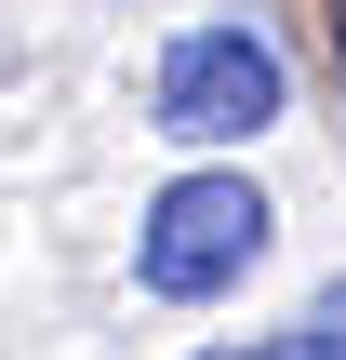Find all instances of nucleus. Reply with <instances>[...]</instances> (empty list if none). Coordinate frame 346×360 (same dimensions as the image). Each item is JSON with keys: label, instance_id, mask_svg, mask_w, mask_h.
I'll return each instance as SVG.
<instances>
[{"label": "nucleus", "instance_id": "1", "mask_svg": "<svg viewBox=\"0 0 346 360\" xmlns=\"http://www.w3.org/2000/svg\"><path fill=\"white\" fill-rule=\"evenodd\" d=\"M280 107H293V67H280L253 27H187V40L160 53V80H147V120H160L173 147H253Z\"/></svg>", "mask_w": 346, "mask_h": 360}, {"label": "nucleus", "instance_id": "3", "mask_svg": "<svg viewBox=\"0 0 346 360\" xmlns=\"http://www.w3.org/2000/svg\"><path fill=\"white\" fill-rule=\"evenodd\" d=\"M293 360H346V281H320V294H307V334H293Z\"/></svg>", "mask_w": 346, "mask_h": 360}, {"label": "nucleus", "instance_id": "2", "mask_svg": "<svg viewBox=\"0 0 346 360\" xmlns=\"http://www.w3.org/2000/svg\"><path fill=\"white\" fill-rule=\"evenodd\" d=\"M253 254H267V187H253V174H187V187H160L147 227H133V281L173 294V307L227 294Z\"/></svg>", "mask_w": 346, "mask_h": 360}, {"label": "nucleus", "instance_id": "4", "mask_svg": "<svg viewBox=\"0 0 346 360\" xmlns=\"http://www.w3.org/2000/svg\"><path fill=\"white\" fill-rule=\"evenodd\" d=\"M213 360H293V347H213Z\"/></svg>", "mask_w": 346, "mask_h": 360}]
</instances>
